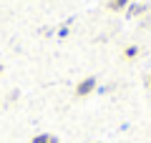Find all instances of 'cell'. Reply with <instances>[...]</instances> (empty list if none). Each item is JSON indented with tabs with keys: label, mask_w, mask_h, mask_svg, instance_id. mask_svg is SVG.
Instances as JSON below:
<instances>
[{
	"label": "cell",
	"mask_w": 151,
	"mask_h": 143,
	"mask_svg": "<svg viewBox=\"0 0 151 143\" xmlns=\"http://www.w3.org/2000/svg\"><path fill=\"white\" fill-rule=\"evenodd\" d=\"M93 90H96V78H86V80H81V83L76 85V98H86Z\"/></svg>",
	"instance_id": "6da1fadb"
},
{
	"label": "cell",
	"mask_w": 151,
	"mask_h": 143,
	"mask_svg": "<svg viewBox=\"0 0 151 143\" xmlns=\"http://www.w3.org/2000/svg\"><path fill=\"white\" fill-rule=\"evenodd\" d=\"M131 0H108V10H124Z\"/></svg>",
	"instance_id": "7a4b0ae2"
},
{
	"label": "cell",
	"mask_w": 151,
	"mask_h": 143,
	"mask_svg": "<svg viewBox=\"0 0 151 143\" xmlns=\"http://www.w3.org/2000/svg\"><path fill=\"white\" fill-rule=\"evenodd\" d=\"M30 143H58V138L55 136H35Z\"/></svg>",
	"instance_id": "3957f363"
},
{
	"label": "cell",
	"mask_w": 151,
	"mask_h": 143,
	"mask_svg": "<svg viewBox=\"0 0 151 143\" xmlns=\"http://www.w3.org/2000/svg\"><path fill=\"white\" fill-rule=\"evenodd\" d=\"M136 53H139V48H136V45H129V48L124 50V55H126V58H134Z\"/></svg>",
	"instance_id": "277c9868"
},
{
	"label": "cell",
	"mask_w": 151,
	"mask_h": 143,
	"mask_svg": "<svg viewBox=\"0 0 151 143\" xmlns=\"http://www.w3.org/2000/svg\"><path fill=\"white\" fill-rule=\"evenodd\" d=\"M144 10H146V5H134L129 10V15H139V13H144Z\"/></svg>",
	"instance_id": "5b68a950"
},
{
	"label": "cell",
	"mask_w": 151,
	"mask_h": 143,
	"mask_svg": "<svg viewBox=\"0 0 151 143\" xmlns=\"http://www.w3.org/2000/svg\"><path fill=\"white\" fill-rule=\"evenodd\" d=\"M149 85H151V75H149Z\"/></svg>",
	"instance_id": "8992f818"
},
{
	"label": "cell",
	"mask_w": 151,
	"mask_h": 143,
	"mask_svg": "<svg viewBox=\"0 0 151 143\" xmlns=\"http://www.w3.org/2000/svg\"><path fill=\"white\" fill-rule=\"evenodd\" d=\"M0 73H3V65H0Z\"/></svg>",
	"instance_id": "52a82bcc"
}]
</instances>
